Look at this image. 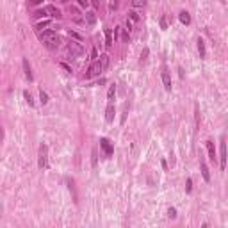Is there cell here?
Listing matches in <instances>:
<instances>
[{
    "label": "cell",
    "instance_id": "9a60e30c",
    "mask_svg": "<svg viewBox=\"0 0 228 228\" xmlns=\"http://www.w3.org/2000/svg\"><path fill=\"white\" fill-rule=\"evenodd\" d=\"M128 20L132 21V23H137V21H141V14L135 9H130L128 11Z\"/></svg>",
    "mask_w": 228,
    "mask_h": 228
},
{
    "label": "cell",
    "instance_id": "d6a6232c",
    "mask_svg": "<svg viewBox=\"0 0 228 228\" xmlns=\"http://www.w3.org/2000/svg\"><path fill=\"white\" fill-rule=\"evenodd\" d=\"M41 2H43V0H27V4H29V6H39Z\"/></svg>",
    "mask_w": 228,
    "mask_h": 228
},
{
    "label": "cell",
    "instance_id": "ab89813d",
    "mask_svg": "<svg viewBox=\"0 0 228 228\" xmlns=\"http://www.w3.org/2000/svg\"><path fill=\"white\" fill-rule=\"evenodd\" d=\"M123 41L128 43V34H127V32H123Z\"/></svg>",
    "mask_w": 228,
    "mask_h": 228
},
{
    "label": "cell",
    "instance_id": "d590c367",
    "mask_svg": "<svg viewBox=\"0 0 228 228\" xmlns=\"http://www.w3.org/2000/svg\"><path fill=\"white\" fill-rule=\"evenodd\" d=\"M79 6H80V7H87V6H89V0H79Z\"/></svg>",
    "mask_w": 228,
    "mask_h": 228
},
{
    "label": "cell",
    "instance_id": "74e56055",
    "mask_svg": "<svg viewBox=\"0 0 228 228\" xmlns=\"http://www.w3.org/2000/svg\"><path fill=\"white\" fill-rule=\"evenodd\" d=\"M125 25H127V31H128V32L132 31V21L128 20V18H127V23H125Z\"/></svg>",
    "mask_w": 228,
    "mask_h": 228
},
{
    "label": "cell",
    "instance_id": "b9f144b4",
    "mask_svg": "<svg viewBox=\"0 0 228 228\" xmlns=\"http://www.w3.org/2000/svg\"><path fill=\"white\" fill-rule=\"evenodd\" d=\"M61 2H62V4H66V2H70V0H61Z\"/></svg>",
    "mask_w": 228,
    "mask_h": 228
},
{
    "label": "cell",
    "instance_id": "f546056e",
    "mask_svg": "<svg viewBox=\"0 0 228 228\" xmlns=\"http://www.w3.org/2000/svg\"><path fill=\"white\" fill-rule=\"evenodd\" d=\"M100 55H98V50L96 48H91V61H96Z\"/></svg>",
    "mask_w": 228,
    "mask_h": 228
},
{
    "label": "cell",
    "instance_id": "cb8c5ba5",
    "mask_svg": "<svg viewBox=\"0 0 228 228\" xmlns=\"http://www.w3.org/2000/svg\"><path fill=\"white\" fill-rule=\"evenodd\" d=\"M68 36L73 38V39H77V41H82V36H80L79 32H75V31H68Z\"/></svg>",
    "mask_w": 228,
    "mask_h": 228
},
{
    "label": "cell",
    "instance_id": "d4e9b609",
    "mask_svg": "<svg viewBox=\"0 0 228 228\" xmlns=\"http://www.w3.org/2000/svg\"><path fill=\"white\" fill-rule=\"evenodd\" d=\"M32 16H34V18H45V16H48V14H46V11H45V9H39V11H36Z\"/></svg>",
    "mask_w": 228,
    "mask_h": 228
},
{
    "label": "cell",
    "instance_id": "4dcf8cb0",
    "mask_svg": "<svg viewBox=\"0 0 228 228\" xmlns=\"http://www.w3.org/2000/svg\"><path fill=\"white\" fill-rule=\"evenodd\" d=\"M148 53H150V50H148V48H145V50L141 52V62H143V61H146V57H148Z\"/></svg>",
    "mask_w": 228,
    "mask_h": 228
},
{
    "label": "cell",
    "instance_id": "7c38bea8",
    "mask_svg": "<svg viewBox=\"0 0 228 228\" xmlns=\"http://www.w3.org/2000/svg\"><path fill=\"white\" fill-rule=\"evenodd\" d=\"M200 167H201V176L205 182H210V171H208V166L205 164V160H200Z\"/></svg>",
    "mask_w": 228,
    "mask_h": 228
},
{
    "label": "cell",
    "instance_id": "8992f818",
    "mask_svg": "<svg viewBox=\"0 0 228 228\" xmlns=\"http://www.w3.org/2000/svg\"><path fill=\"white\" fill-rule=\"evenodd\" d=\"M160 79H162V84H164V89H166V91H171V87H173V84H171V75H169V72H167L166 68L162 70Z\"/></svg>",
    "mask_w": 228,
    "mask_h": 228
},
{
    "label": "cell",
    "instance_id": "3957f363",
    "mask_svg": "<svg viewBox=\"0 0 228 228\" xmlns=\"http://www.w3.org/2000/svg\"><path fill=\"white\" fill-rule=\"evenodd\" d=\"M43 45H45L48 50H57V48L61 46V38H59L57 34H53V36H50V38L43 39Z\"/></svg>",
    "mask_w": 228,
    "mask_h": 228
},
{
    "label": "cell",
    "instance_id": "e0dca14e",
    "mask_svg": "<svg viewBox=\"0 0 228 228\" xmlns=\"http://www.w3.org/2000/svg\"><path fill=\"white\" fill-rule=\"evenodd\" d=\"M98 61H100V64H102V68H107L109 66V53H102L100 57H98Z\"/></svg>",
    "mask_w": 228,
    "mask_h": 228
},
{
    "label": "cell",
    "instance_id": "30bf717a",
    "mask_svg": "<svg viewBox=\"0 0 228 228\" xmlns=\"http://www.w3.org/2000/svg\"><path fill=\"white\" fill-rule=\"evenodd\" d=\"M68 48H70L72 55H82V46H80V41H79V43L72 41L70 45H68Z\"/></svg>",
    "mask_w": 228,
    "mask_h": 228
},
{
    "label": "cell",
    "instance_id": "4316f807",
    "mask_svg": "<svg viewBox=\"0 0 228 228\" xmlns=\"http://www.w3.org/2000/svg\"><path fill=\"white\" fill-rule=\"evenodd\" d=\"M130 4H132L134 7H143L146 2H145V0H130Z\"/></svg>",
    "mask_w": 228,
    "mask_h": 228
},
{
    "label": "cell",
    "instance_id": "277c9868",
    "mask_svg": "<svg viewBox=\"0 0 228 228\" xmlns=\"http://www.w3.org/2000/svg\"><path fill=\"white\" fill-rule=\"evenodd\" d=\"M219 167H221V171L226 169V145H225V137H221V145H219Z\"/></svg>",
    "mask_w": 228,
    "mask_h": 228
},
{
    "label": "cell",
    "instance_id": "f1b7e54d",
    "mask_svg": "<svg viewBox=\"0 0 228 228\" xmlns=\"http://www.w3.org/2000/svg\"><path fill=\"white\" fill-rule=\"evenodd\" d=\"M193 191V180L191 178H187V182H186V193H191Z\"/></svg>",
    "mask_w": 228,
    "mask_h": 228
},
{
    "label": "cell",
    "instance_id": "2e32d148",
    "mask_svg": "<svg viewBox=\"0 0 228 228\" xmlns=\"http://www.w3.org/2000/svg\"><path fill=\"white\" fill-rule=\"evenodd\" d=\"M178 20L182 21L184 25H189V23H191V14H189L187 11H182V13L178 14Z\"/></svg>",
    "mask_w": 228,
    "mask_h": 228
},
{
    "label": "cell",
    "instance_id": "6da1fadb",
    "mask_svg": "<svg viewBox=\"0 0 228 228\" xmlns=\"http://www.w3.org/2000/svg\"><path fill=\"white\" fill-rule=\"evenodd\" d=\"M46 153H48V148L46 145L39 146V152H38V166L39 169H46L48 167V162H46Z\"/></svg>",
    "mask_w": 228,
    "mask_h": 228
},
{
    "label": "cell",
    "instance_id": "ffe728a7",
    "mask_svg": "<svg viewBox=\"0 0 228 228\" xmlns=\"http://www.w3.org/2000/svg\"><path fill=\"white\" fill-rule=\"evenodd\" d=\"M48 25H50V20H43V21H39V23H36V32L43 31V29L48 27Z\"/></svg>",
    "mask_w": 228,
    "mask_h": 228
},
{
    "label": "cell",
    "instance_id": "ba28073f",
    "mask_svg": "<svg viewBox=\"0 0 228 228\" xmlns=\"http://www.w3.org/2000/svg\"><path fill=\"white\" fill-rule=\"evenodd\" d=\"M205 145H207L208 159H210V160H212V162L216 164V160H218V157H216V146H214V141H210V139H208V141H207V143H205Z\"/></svg>",
    "mask_w": 228,
    "mask_h": 228
},
{
    "label": "cell",
    "instance_id": "ac0fdd59",
    "mask_svg": "<svg viewBox=\"0 0 228 228\" xmlns=\"http://www.w3.org/2000/svg\"><path fill=\"white\" fill-rule=\"evenodd\" d=\"M114 96H116V84H112V86L109 87V91H107V100H109V102H114Z\"/></svg>",
    "mask_w": 228,
    "mask_h": 228
},
{
    "label": "cell",
    "instance_id": "9c48e42d",
    "mask_svg": "<svg viewBox=\"0 0 228 228\" xmlns=\"http://www.w3.org/2000/svg\"><path fill=\"white\" fill-rule=\"evenodd\" d=\"M45 11H46V14H48L50 18H55V20H59V18L62 16L61 11L57 9L55 6H46V7H45Z\"/></svg>",
    "mask_w": 228,
    "mask_h": 228
},
{
    "label": "cell",
    "instance_id": "8d00e7d4",
    "mask_svg": "<svg viewBox=\"0 0 228 228\" xmlns=\"http://www.w3.org/2000/svg\"><path fill=\"white\" fill-rule=\"evenodd\" d=\"M160 27H162L164 31H166V29H167V23H166V18H164V16L160 18Z\"/></svg>",
    "mask_w": 228,
    "mask_h": 228
},
{
    "label": "cell",
    "instance_id": "8fae6325",
    "mask_svg": "<svg viewBox=\"0 0 228 228\" xmlns=\"http://www.w3.org/2000/svg\"><path fill=\"white\" fill-rule=\"evenodd\" d=\"M196 48H198V53H200V57H201V59H205V55H207V50H205V41H203V38H198Z\"/></svg>",
    "mask_w": 228,
    "mask_h": 228
},
{
    "label": "cell",
    "instance_id": "e575fe53",
    "mask_svg": "<svg viewBox=\"0 0 228 228\" xmlns=\"http://www.w3.org/2000/svg\"><path fill=\"white\" fill-rule=\"evenodd\" d=\"M127 114H128V107L125 105V111H123V116H121V123H125V120H127Z\"/></svg>",
    "mask_w": 228,
    "mask_h": 228
},
{
    "label": "cell",
    "instance_id": "484cf974",
    "mask_svg": "<svg viewBox=\"0 0 228 228\" xmlns=\"http://www.w3.org/2000/svg\"><path fill=\"white\" fill-rule=\"evenodd\" d=\"M167 218H169V219H175L176 218V208L175 207H169V208H167Z\"/></svg>",
    "mask_w": 228,
    "mask_h": 228
},
{
    "label": "cell",
    "instance_id": "d6986e66",
    "mask_svg": "<svg viewBox=\"0 0 228 228\" xmlns=\"http://www.w3.org/2000/svg\"><path fill=\"white\" fill-rule=\"evenodd\" d=\"M86 21H87L89 25H94V23H96V14H94V13H86Z\"/></svg>",
    "mask_w": 228,
    "mask_h": 228
},
{
    "label": "cell",
    "instance_id": "4fadbf2b",
    "mask_svg": "<svg viewBox=\"0 0 228 228\" xmlns=\"http://www.w3.org/2000/svg\"><path fill=\"white\" fill-rule=\"evenodd\" d=\"M23 70H25V77H27V80L32 82L34 77H32V72H31V62H29V59H23Z\"/></svg>",
    "mask_w": 228,
    "mask_h": 228
},
{
    "label": "cell",
    "instance_id": "5bb4252c",
    "mask_svg": "<svg viewBox=\"0 0 228 228\" xmlns=\"http://www.w3.org/2000/svg\"><path fill=\"white\" fill-rule=\"evenodd\" d=\"M112 45H114L112 31H111V29H105V46H107V48H112Z\"/></svg>",
    "mask_w": 228,
    "mask_h": 228
},
{
    "label": "cell",
    "instance_id": "f35d334b",
    "mask_svg": "<svg viewBox=\"0 0 228 228\" xmlns=\"http://www.w3.org/2000/svg\"><path fill=\"white\" fill-rule=\"evenodd\" d=\"M89 4H93V7H94V9H98V7H100V2H98V0H91Z\"/></svg>",
    "mask_w": 228,
    "mask_h": 228
},
{
    "label": "cell",
    "instance_id": "83f0119b",
    "mask_svg": "<svg viewBox=\"0 0 228 228\" xmlns=\"http://www.w3.org/2000/svg\"><path fill=\"white\" fill-rule=\"evenodd\" d=\"M59 66H61V68H62L66 73H72V72H73L72 66H70V64H66V62H59Z\"/></svg>",
    "mask_w": 228,
    "mask_h": 228
},
{
    "label": "cell",
    "instance_id": "7a4b0ae2",
    "mask_svg": "<svg viewBox=\"0 0 228 228\" xmlns=\"http://www.w3.org/2000/svg\"><path fill=\"white\" fill-rule=\"evenodd\" d=\"M104 72V68H102V64H100V61L96 59V61L91 62V66L87 68V73H86V79H93V77H96V75H100V73Z\"/></svg>",
    "mask_w": 228,
    "mask_h": 228
},
{
    "label": "cell",
    "instance_id": "836d02e7",
    "mask_svg": "<svg viewBox=\"0 0 228 228\" xmlns=\"http://www.w3.org/2000/svg\"><path fill=\"white\" fill-rule=\"evenodd\" d=\"M194 116H196V127H200V109L196 105V111H194Z\"/></svg>",
    "mask_w": 228,
    "mask_h": 228
},
{
    "label": "cell",
    "instance_id": "60d3db41",
    "mask_svg": "<svg viewBox=\"0 0 228 228\" xmlns=\"http://www.w3.org/2000/svg\"><path fill=\"white\" fill-rule=\"evenodd\" d=\"M4 139V130H2V127H0V141Z\"/></svg>",
    "mask_w": 228,
    "mask_h": 228
},
{
    "label": "cell",
    "instance_id": "1f68e13d",
    "mask_svg": "<svg viewBox=\"0 0 228 228\" xmlns=\"http://www.w3.org/2000/svg\"><path fill=\"white\" fill-rule=\"evenodd\" d=\"M109 9H111V11L118 9V0H111V4H109Z\"/></svg>",
    "mask_w": 228,
    "mask_h": 228
},
{
    "label": "cell",
    "instance_id": "44dd1931",
    "mask_svg": "<svg viewBox=\"0 0 228 228\" xmlns=\"http://www.w3.org/2000/svg\"><path fill=\"white\" fill-rule=\"evenodd\" d=\"M23 98H25V102L31 105V107H34V98H32V94L29 93V91H23Z\"/></svg>",
    "mask_w": 228,
    "mask_h": 228
},
{
    "label": "cell",
    "instance_id": "7bdbcfd3",
    "mask_svg": "<svg viewBox=\"0 0 228 228\" xmlns=\"http://www.w3.org/2000/svg\"><path fill=\"white\" fill-rule=\"evenodd\" d=\"M221 4H226V0H221Z\"/></svg>",
    "mask_w": 228,
    "mask_h": 228
},
{
    "label": "cell",
    "instance_id": "7402d4cb",
    "mask_svg": "<svg viewBox=\"0 0 228 228\" xmlns=\"http://www.w3.org/2000/svg\"><path fill=\"white\" fill-rule=\"evenodd\" d=\"M91 164H93V167L98 166V153H96V148H93V152H91Z\"/></svg>",
    "mask_w": 228,
    "mask_h": 228
},
{
    "label": "cell",
    "instance_id": "52a82bcc",
    "mask_svg": "<svg viewBox=\"0 0 228 228\" xmlns=\"http://www.w3.org/2000/svg\"><path fill=\"white\" fill-rule=\"evenodd\" d=\"M114 114H116V107H114V102H109L107 109H105V121H107V123H112Z\"/></svg>",
    "mask_w": 228,
    "mask_h": 228
},
{
    "label": "cell",
    "instance_id": "603a6c76",
    "mask_svg": "<svg viewBox=\"0 0 228 228\" xmlns=\"http://www.w3.org/2000/svg\"><path fill=\"white\" fill-rule=\"evenodd\" d=\"M39 102H41L43 105H46V104H48V94L45 93L43 89H41V91H39Z\"/></svg>",
    "mask_w": 228,
    "mask_h": 228
},
{
    "label": "cell",
    "instance_id": "5b68a950",
    "mask_svg": "<svg viewBox=\"0 0 228 228\" xmlns=\"http://www.w3.org/2000/svg\"><path fill=\"white\" fill-rule=\"evenodd\" d=\"M100 148L105 152V155H107V157H111L114 153V146L111 145V141H109V139H105V137H102V139H100Z\"/></svg>",
    "mask_w": 228,
    "mask_h": 228
}]
</instances>
